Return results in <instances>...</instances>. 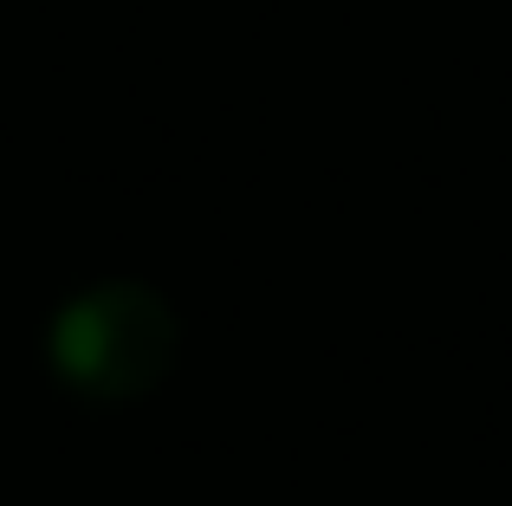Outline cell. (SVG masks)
<instances>
[{
	"label": "cell",
	"instance_id": "1",
	"mask_svg": "<svg viewBox=\"0 0 512 506\" xmlns=\"http://www.w3.org/2000/svg\"><path fill=\"white\" fill-rule=\"evenodd\" d=\"M182 325L169 299L137 279H98L72 292L46 325V357L65 390L91 403H137L175 370Z\"/></svg>",
	"mask_w": 512,
	"mask_h": 506
}]
</instances>
